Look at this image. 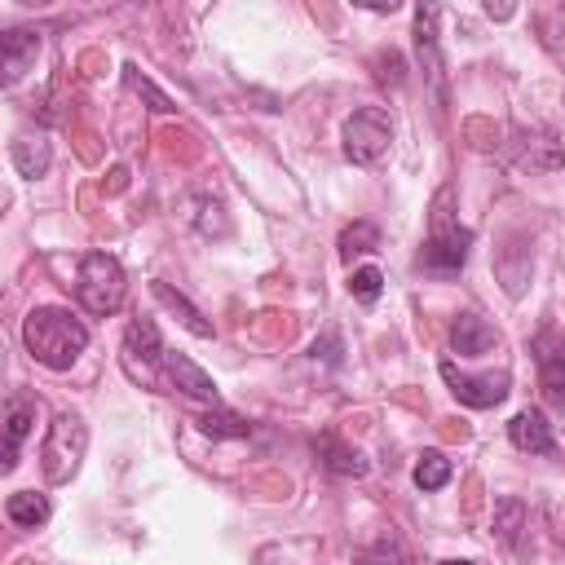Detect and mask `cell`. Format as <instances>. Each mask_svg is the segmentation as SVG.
I'll use <instances>...</instances> for the list:
<instances>
[{"label":"cell","instance_id":"cell-17","mask_svg":"<svg viewBox=\"0 0 565 565\" xmlns=\"http://www.w3.org/2000/svg\"><path fill=\"white\" fill-rule=\"evenodd\" d=\"M199 433L212 437V441H234V437H247L252 433V419H243L238 411H225V406H203L194 415Z\"/></svg>","mask_w":565,"mask_h":565},{"label":"cell","instance_id":"cell-22","mask_svg":"<svg viewBox=\"0 0 565 565\" xmlns=\"http://www.w3.org/2000/svg\"><path fill=\"white\" fill-rule=\"evenodd\" d=\"M375 247H380V230L371 221H353V225L340 230V256L344 260H353L362 252H375Z\"/></svg>","mask_w":565,"mask_h":565},{"label":"cell","instance_id":"cell-13","mask_svg":"<svg viewBox=\"0 0 565 565\" xmlns=\"http://www.w3.org/2000/svg\"><path fill=\"white\" fill-rule=\"evenodd\" d=\"M508 437H512V446H516V450H525V455H552V450H556L552 424H547V415H543L539 406L516 411V415H512V424H508Z\"/></svg>","mask_w":565,"mask_h":565},{"label":"cell","instance_id":"cell-24","mask_svg":"<svg viewBox=\"0 0 565 565\" xmlns=\"http://www.w3.org/2000/svg\"><path fill=\"white\" fill-rule=\"evenodd\" d=\"M349 291H353L362 305H371V300H380V291H384V274H380L375 265H362V269L349 274Z\"/></svg>","mask_w":565,"mask_h":565},{"label":"cell","instance_id":"cell-4","mask_svg":"<svg viewBox=\"0 0 565 565\" xmlns=\"http://www.w3.org/2000/svg\"><path fill=\"white\" fill-rule=\"evenodd\" d=\"M446 203H450V190L437 194L433 234H428V243H424V269H433V274H459L463 260H468V247H472V230H463V225L446 212Z\"/></svg>","mask_w":565,"mask_h":565},{"label":"cell","instance_id":"cell-25","mask_svg":"<svg viewBox=\"0 0 565 565\" xmlns=\"http://www.w3.org/2000/svg\"><path fill=\"white\" fill-rule=\"evenodd\" d=\"M124 75H128V84H132L141 97H150V110H177V106H172V97H168V93H159V88L137 71V66H124Z\"/></svg>","mask_w":565,"mask_h":565},{"label":"cell","instance_id":"cell-19","mask_svg":"<svg viewBox=\"0 0 565 565\" xmlns=\"http://www.w3.org/2000/svg\"><path fill=\"white\" fill-rule=\"evenodd\" d=\"M49 159H53V150H49V141H44L40 132L13 141V168H18L22 177H44V172H49Z\"/></svg>","mask_w":565,"mask_h":565},{"label":"cell","instance_id":"cell-3","mask_svg":"<svg viewBox=\"0 0 565 565\" xmlns=\"http://www.w3.org/2000/svg\"><path fill=\"white\" fill-rule=\"evenodd\" d=\"M84 446H88V428L75 411H57L53 424H49V437L40 446V468H44V481L49 486H66L75 472H79V459H84Z\"/></svg>","mask_w":565,"mask_h":565},{"label":"cell","instance_id":"cell-12","mask_svg":"<svg viewBox=\"0 0 565 565\" xmlns=\"http://www.w3.org/2000/svg\"><path fill=\"white\" fill-rule=\"evenodd\" d=\"M35 411H40V402L31 393H9V402H4V472L18 463V450L35 424Z\"/></svg>","mask_w":565,"mask_h":565},{"label":"cell","instance_id":"cell-9","mask_svg":"<svg viewBox=\"0 0 565 565\" xmlns=\"http://www.w3.org/2000/svg\"><path fill=\"white\" fill-rule=\"evenodd\" d=\"M534 353H539V384H543V397L565 411V340L556 331H543L534 340Z\"/></svg>","mask_w":565,"mask_h":565},{"label":"cell","instance_id":"cell-21","mask_svg":"<svg viewBox=\"0 0 565 565\" xmlns=\"http://www.w3.org/2000/svg\"><path fill=\"white\" fill-rule=\"evenodd\" d=\"M353 565H411V556H406L402 539H393V534H380L375 543H366V547L358 552V561H353Z\"/></svg>","mask_w":565,"mask_h":565},{"label":"cell","instance_id":"cell-7","mask_svg":"<svg viewBox=\"0 0 565 565\" xmlns=\"http://www.w3.org/2000/svg\"><path fill=\"white\" fill-rule=\"evenodd\" d=\"M163 358H168V349H163L154 322L150 318H132L128 331H124V362H128V371L154 380V371H163Z\"/></svg>","mask_w":565,"mask_h":565},{"label":"cell","instance_id":"cell-10","mask_svg":"<svg viewBox=\"0 0 565 565\" xmlns=\"http://www.w3.org/2000/svg\"><path fill=\"white\" fill-rule=\"evenodd\" d=\"M415 53L433 79V97L446 102V79H441V49H437V9L433 4H419L415 9Z\"/></svg>","mask_w":565,"mask_h":565},{"label":"cell","instance_id":"cell-14","mask_svg":"<svg viewBox=\"0 0 565 565\" xmlns=\"http://www.w3.org/2000/svg\"><path fill=\"white\" fill-rule=\"evenodd\" d=\"M313 455H318V463L327 468V472H335V477H366V455L358 450V446H349L340 433H318L313 437Z\"/></svg>","mask_w":565,"mask_h":565},{"label":"cell","instance_id":"cell-8","mask_svg":"<svg viewBox=\"0 0 565 565\" xmlns=\"http://www.w3.org/2000/svg\"><path fill=\"white\" fill-rule=\"evenodd\" d=\"M163 380H168L177 393H185V397H194V402H203V406H221V397H216V380H212L190 353L168 349V358H163Z\"/></svg>","mask_w":565,"mask_h":565},{"label":"cell","instance_id":"cell-18","mask_svg":"<svg viewBox=\"0 0 565 565\" xmlns=\"http://www.w3.org/2000/svg\"><path fill=\"white\" fill-rule=\"evenodd\" d=\"M4 512H9V521L18 525V530H35V525H44L49 521V499L44 494H35V490H18V494H9V503H4Z\"/></svg>","mask_w":565,"mask_h":565},{"label":"cell","instance_id":"cell-1","mask_svg":"<svg viewBox=\"0 0 565 565\" xmlns=\"http://www.w3.org/2000/svg\"><path fill=\"white\" fill-rule=\"evenodd\" d=\"M22 344H26V353H31L40 366L66 371V366L88 349V327H84L71 309L35 305V309L22 318Z\"/></svg>","mask_w":565,"mask_h":565},{"label":"cell","instance_id":"cell-5","mask_svg":"<svg viewBox=\"0 0 565 565\" xmlns=\"http://www.w3.org/2000/svg\"><path fill=\"white\" fill-rule=\"evenodd\" d=\"M344 154L358 163V168H375L388 146H393V119L384 106H358L349 119H344Z\"/></svg>","mask_w":565,"mask_h":565},{"label":"cell","instance_id":"cell-26","mask_svg":"<svg viewBox=\"0 0 565 565\" xmlns=\"http://www.w3.org/2000/svg\"><path fill=\"white\" fill-rule=\"evenodd\" d=\"M309 358H313V362L322 358L327 366H340V335H335V331H327L322 340H313V344H309Z\"/></svg>","mask_w":565,"mask_h":565},{"label":"cell","instance_id":"cell-16","mask_svg":"<svg viewBox=\"0 0 565 565\" xmlns=\"http://www.w3.org/2000/svg\"><path fill=\"white\" fill-rule=\"evenodd\" d=\"M40 53V31H26V26H13L0 35V71H4V84L22 79V71L35 62Z\"/></svg>","mask_w":565,"mask_h":565},{"label":"cell","instance_id":"cell-28","mask_svg":"<svg viewBox=\"0 0 565 565\" xmlns=\"http://www.w3.org/2000/svg\"><path fill=\"white\" fill-rule=\"evenodd\" d=\"M437 565H472V561H437Z\"/></svg>","mask_w":565,"mask_h":565},{"label":"cell","instance_id":"cell-27","mask_svg":"<svg viewBox=\"0 0 565 565\" xmlns=\"http://www.w3.org/2000/svg\"><path fill=\"white\" fill-rule=\"evenodd\" d=\"M375 66H380V79H384V84H402V71H406L402 53H393V49H388V53H380V57H375Z\"/></svg>","mask_w":565,"mask_h":565},{"label":"cell","instance_id":"cell-11","mask_svg":"<svg viewBox=\"0 0 565 565\" xmlns=\"http://www.w3.org/2000/svg\"><path fill=\"white\" fill-rule=\"evenodd\" d=\"M150 296H154V300H159V305H163V309H168V313H172V318H177V322H181L190 335H199V340H212V335H216L212 318H207V313H203V309H199L190 296H181L172 282L154 278V282H150Z\"/></svg>","mask_w":565,"mask_h":565},{"label":"cell","instance_id":"cell-23","mask_svg":"<svg viewBox=\"0 0 565 565\" xmlns=\"http://www.w3.org/2000/svg\"><path fill=\"white\" fill-rule=\"evenodd\" d=\"M521 521H525V503L521 499H499V508H494V534H499V543H516V534H521Z\"/></svg>","mask_w":565,"mask_h":565},{"label":"cell","instance_id":"cell-2","mask_svg":"<svg viewBox=\"0 0 565 565\" xmlns=\"http://www.w3.org/2000/svg\"><path fill=\"white\" fill-rule=\"evenodd\" d=\"M124 291H128V274L124 265L110 256V252H88L79 260V278H75V296L79 305L93 313V318H106L124 305Z\"/></svg>","mask_w":565,"mask_h":565},{"label":"cell","instance_id":"cell-6","mask_svg":"<svg viewBox=\"0 0 565 565\" xmlns=\"http://www.w3.org/2000/svg\"><path fill=\"white\" fill-rule=\"evenodd\" d=\"M441 380H446V388L463 402V406H477V411H486V406H499L503 397H508V371H490V375H468V371H459L455 362H441Z\"/></svg>","mask_w":565,"mask_h":565},{"label":"cell","instance_id":"cell-15","mask_svg":"<svg viewBox=\"0 0 565 565\" xmlns=\"http://www.w3.org/2000/svg\"><path fill=\"white\" fill-rule=\"evenodd\" d=\"M494 344H499V331L481 313H455V322H450V349L459 358H481Z\"/></svg>","mask_w":565,"mask_h":565},{"label":"cell","instance_id":"cell-20","mask_svg":"<svg viewBox=\"0 0 565 565\" xmlns=\"http://www.w3.org/2000/svg\"><path fill=\"white\" fill-rule=\"evenodd\" d=\"M450 459L441 455V450H424L419 459H415V486L419 490H441L446 481H450Z\"/></svg>","mask_w":565,"mask_h":565}]
</instances>
